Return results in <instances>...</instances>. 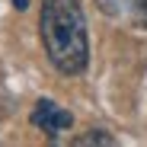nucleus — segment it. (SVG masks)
<instances>
[{"label":"nucleus","mask_w":147,"mask_h":147,"mask_svg":"<svg viewBox=\"0 0 147 147\" xmlns=\"http://www.w3.org/2000/svg\"><path fill=\"white\" fill-rule=\"evenodd\" d=\"M77 144H115V141H112V134L93 131V134H83V138H77Z\"/></svg>","instance_id":"nucleus-3"},{"label":"nucleus","mask_w":147,"mask_h":147,"mask_svg":"<svg viewBox=\"0 0 147 147\" xmlns=\"http://www.w3.org/2000/svg\"><path fill=\"white\" fill-rule=\"evenodd\" d=\"M13 7H16V10H26V7H29V0H13Z\"/></svg>","instance_id":"nucleus-5"},{"label":"nucleus","mask_w":147,"mask_h":147,"mask_svg":"<svg viewBox=\"0 0 147 147\" xmlns=\"http://www.w3.org/2000/svg\"><path fill=\"white\" fill-rule=\"evenodd\" d=\"M134 16L147 26V0H134Z\"/></svg>","instance_id":"nucleus-4"},{"label":"nucleus","mask_w":147,"mask_h":147,"mask_svg":"<svg viewBox=\"0 0 147 147\" xmlns=\"http://www.w3.org/2000/svg\"><path fill=\"white\" fill-rule=\"evenodd\" d=\"M32 125L55 138V134H61V131H67V128L74 125V115H70L67 109L55 106V102H48V99H38L35 109H32Z\"/></svg>","instance_id":"nucleus-2"},{"label":"nucleus","mask_w":147,"mask_h":147,"mask_svg":"<svg viewBox=\"0 0 147 147\" xmlns=\"http://www.w3.org/2000/svg\"><path fill=\"white\" fill-rule=\"evenodd\" d=\"M42 45L61 74H83L90 61L86 16L77 0H45L38 13Z\"/></svg>","instance_id":"nucleus-1"}]
</instances>
